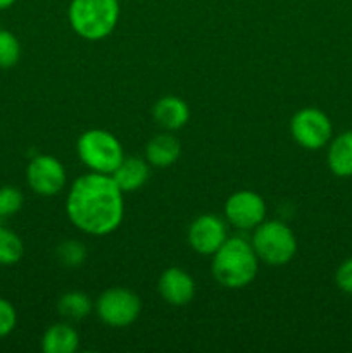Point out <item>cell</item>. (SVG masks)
<instances>
[{"label": "cell", "instance_id": "9", "mask_svg": "<svg viewBox=\"0 0 352 353\" xmlns=\"http://www.w3.org/2000/svg\"><path fill=\"white\" fill-rule=\"evenodd\" d=\"M224 216L238 230H255L266 217V203L255 192H237L226 200Z\"/></svg>", "mask_w": 352, "mask_h": 353}, {"label": "cell", "instance_id": "12", "mask_svg": "<svg viewBox=\"0 0 352 353\" xmlns=\"http://www.w3.org/2000/svg\"><path fill=\"white\" fill-rule=\"evenodd\" d=\"M154 119L164 130L176 131L188 123L190 109L178 97H164L154 105Z\"/></svg>", "mask_w": 352, "mask_h": 353}, {"label": "cell", "instance_id": "20", "mask_svg": "<svg viewBox=\"0 0 352 353\" xmlns=\"http://www.w3.org/2000/svg\"><path fill=\"white\" fill-rule=\"evenodd\" d=\"M57 259L62 265H66V268H76V265L85 262L86 250L85 247L76 240L62 241L57 248Z\"/></svg>", "mask_w": 352, "mask_h": 353}, {"label": "cell", "instance_id": "17", "mask_svg": "<svg viewBox=\"0 0 352 353\" xmlns=\"http://www.w3.org/2000/svg\"><path fill=\"white\" fill-rule=\"evenodd\" d=\"M57 309L62 317L71 321L85 319L92 312V300L88 295L81 292H69L61 296L57 303Z\"/></svg>", "mask_w": 352, "mask_h": 353}, {"label": "cell", "instance_id": "15", "mask_svg": "<svg viewBox=\"0 0 352 353\" xmlns=\"http://www.w3.org/2000/svg\"><path fill=\"white\" fill-rule=\"evenodd\" d=\"M328 165L338 178L352 176V131L338 134L328 148Z\"/></svg>", "mask_w": 352, "mask_h": 353}, {"label": "cell", "instance_id": "7", "mask_svg": "<svg viewBox=\"0 0 352 353\" xmlns=\"http://www.w3.org/2000/svg\"><path fill=\"white\" fill-rule=\"evenodd\" d=\"M292 137L295 138L300 147L307 150H317L324 147L331 138V123L328 116L321 110L307 107L299 110L292 117Z\"/></svg>", "mask_w": 352, "mask_h": 353}, {"label": "cell", "instance_id": "16", "mask_svg": "<svg viewBox=\"0 0 352 353\" xmlns=\"http://www.w3.org/2000/svg\"><path fill=\"white\" fill-rule=\"evenodd\" d=\"M79 345V336L69 324H55L45 331L41 350L45 353H72Z\"/></svg>", "mask_w": 352, "mask_h": 353}, {"label": "cell", "instance_id": "25", "mask_svg": "<svg viewBox=\"0 0 352 353\" xmlns=\"http://www.w3.org/2000/svg\"><path fill=\"white\" fill-rule=\"evenodd\" d=\"M0 224H2V217H0Z\"/></svg>", "mask_w": 352, "mask_h": 353}, {"label": "cell", "instance_id": "18", "mask_svg": "<svg viewBox=\"0 0 352 353\" xmlns=\"http://www.w3.org/2000/svg\"><path fill=\"white\" fill-rule=\"evenodd\" d=\"M24 245L21 238L0 224V265H12L23 259Z\"/></svg>", "mask_w": 352, "mask_h": 353}, {"label": "cell", "instance_id": "2", "mask_svg": "<svg viewBox=\"0 0 352 353\" xmlns=\"http://www.w3.org/2000/svg\"><path fill=\"white\" fill-rule=\"evenodd\" d=\"M257 268V254L244 238H226L213 255V276L224 288H245L255 279Z\"/></svg>", "mask_w": 352, "mask_h": 353}, {"label": "cell", "instance_id": "22", "mask_svg": "<svg viewBox=\"0 0 352 353\" xmlns=\"http://www.w3.org/2000/svg\"><path fill=\"white\" fill-rule=\"evenodd\" d=\"M17 324L16 309L10 302L0 296V338L7 336L14 331Z\"/></svg>", "mask_w": 352, "mask_h": 353}, {"label": "cell", "instance_id": "10", "mask_svg": "<svg viewBox=\"0 0 352 353\" xmlns=\"http://www.w3.org/2000/svg\"><path fill=\"white\" fill-rule=\"evenodd\" d=\"M226 241V226L214 214L199 216L188 230V243L197 254L214 255Z\"/></svg>", "mask_w": 352, "mask_h": 353}, {"label": "cell", "instance_id": "8", "mask_svg": "<svg viewBox=\"0 0 352 353\" xmlns=\"http://www.w3.org/2000/svg\"><path fill=\"white\" fill-rule=\"evenodd\" d=\"M26 179L30 188L38 195H57L66 185V169L52 155H37L28 164Z\"/></svg>", "mask_w": 352, "mask_h": 353}, {"label": "cell", "instance_id": "5", "mask_svg": "<svg viewBox=\"0 0 352 353\" xmlns=\"http://www.w3.org/2000/svg\"><path fill=\"white\" fill-rule=\"evenodd\" d=\"M252 248L259 261L269 265H283L295 255L297 240L292 230L282 221H262L254 231Z\"/></svg>", "mask_w": 352, "mask_h": 353}, {"label": "cell", "instance_id": "19", "mask_svg": "<svg viewBox=\"0 0 352 353\" xmlns=\"http://www.w3.org/2000/svg\"><path fill=\"white\" fill-rule=\"evenodd\" d=\"M21 45L10 31L0 30V69H10L19 62Z\"/></svg>", "mask_w": 352, "mask_h": 353}, {"label": "cell", "instance_id": "13", "mask_svg": "<svg viewBox=\"0 0 352 353\" xmlns=\"http://www.w3.org/2000/svg\"><path fill=\"white\" fill-rule=\"evenodd\" d=\"M148 174H150V171H148L147 162L137 157H128L123 159V162L117 165V169L110 176L121 188V192L124 193L141 188L147 183Z\"/></svg>", "mask_w": 352, "mask_h": 353}, {"label": "cell", "instance_id": "1", "mask_svg": "<svg viewBox=\"0 0 352 353\" xmlns=\"http://www.w3.org/2000/svg\"><path fill=\"white\" fill-rule=\"evenodd\" d=\"M66 210L78 230L104 236L117 230L124 216L123 192L110 174L90 172L72 183Z\"/></svg>", "mask_w": 352, "mask_h": 353}, {"label": "cell", "instance_id": "14", "mask_svg": "<svg viewBox=\"0 0 352 353\" xmlns=\"http://www.w3.org/2000/svg\"><path fill=\"white\" fill-rule=\"evenodd\" d=\"M179 152H182L179 141L173 134L166 133L152 138L145 148L148 164L155 165V168H168V165L175 164L179 157Z\"/></svg>", "mask_w": 352, "mask_h": 353}, {"label": "cell", "instance_id": "3", "mask_svg": "<svg viewBox=\"0 0 352 353\" xmlns=\"http://www.w3.org/2000/svg\"><path fill=\"white\" fill-rule=\"evenodd\" d=\"M71 28L85 40H104L119 19V0H71L68 10Z\"/></svg>", "mask_w": 352, "mask_h": 353}, {"label": "cell", "instance_id": "11", "mask_svg": "<svg viewBox=\"0 0 352 353\" xmlns=\"http://www.w3.org/2000/svg\"><path fill=\"white\" fill-rule=\"evenodd\" d=\"M159 293L162 300L171 305H186L195 295V283L188 272L179 268H171L164 271L159 279Z\"/></svg>", "mask_w": 352, "mask_h": 353}, {"label": "cell", "instance_id": "6", "mask_svg": "<svg viewBox=\"0 0 352 353\" xmlns=\"http://www.w3.org/2000/svg\"><path fill=\"white\" fill-rule=\"evenodd\" d=\"M140 310V299L126 288H110L97 300V314L110 327L130 326L138 319Z\"/></svg>", "mask_w": 352, "mask_h": 353}, {"label": "cell", "instance_id": "4", "mask_svg": "<svg viewBox=\"0 0 352 353\" xmlns=\"http://www.w3.org/2000/svg\"><path fill=\"white\" fill-rule=\"evenodd\" d=\"M78 155L86 168L100 174H113L124 159L119 140L106 130L85 131L78 140Z\"/></svg>", "mask_w": 352, "mask_h": 353}, {"label": "cell", "instance_id": "21", "mask_svg": "<svg viewBox=\"0 0 352 353\" xmlns=\"http://www.w3.org/2000/svg\"><path fill=\"white\" fill-rule=\"evenodd\" d=\"M23 193L16 188V186H2L0 188V217L14 216L23 207Z\"/></svg>", "mask_w": 352, "mask_h": 353}, {"label": "cell", "instance_id": "24", "mask_svg": "<svg viewBox=\"0 0 352 353\" xmlns=\"http://www.w3.org/2000/svg\"><path fill=\"white\" fill-rule=\"evenodd\" d=\"M14 2H16V0H0V10L9 9L10 6H14Z\"/></svg>", "mask_w": 352, "mask_h": 353}, {"label": "cell", "instance_id": "23", "mask_svg": "<svg viewBox=\"0 0 352 353\" xmlns=\"http://www.w3.org/2000/svg\"><path fill=\"white\" fill-rule=\"evenodd\" d=\"M335 279H337V285L342 292L351 293L352 295V257L347 259V261L338 268Z\"/></svg>", "mask_w": 352, "mask_h": 353}]
</instances>
